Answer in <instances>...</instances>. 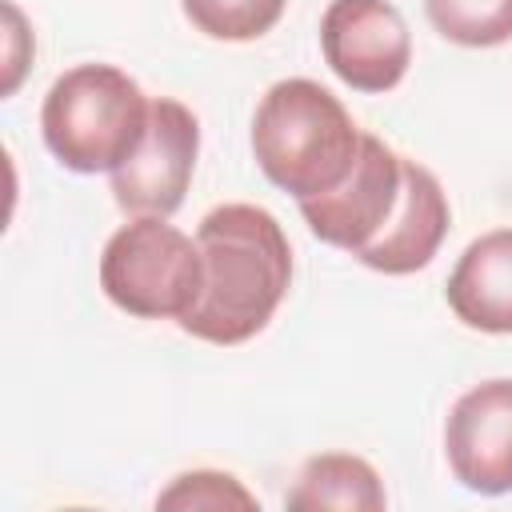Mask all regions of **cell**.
Here are the masks:
<instances>
[{"instance_id":"cell-8","label":"cell","mask_w":512,"mask_h":512,"mask_svg":"<svg viewBox=\"0 0 512 512\" xmlns=\"http://www.w3.org/2000/svg\"><path fill=\"white\" fill-rule=\"evenodd\" d=\"M444 452L452 476L468 492H512V380H484L452 404Z\"/></svg>"},{"instance_id":"cell-14","label":"cell","mask_w":512,"mask_h":512,"mask_svg":"<svg viewBox=\"0 0 512 512\" xmlns=\"http://www.w3.org/2000/svg\"><path fill=\"white\" fill-rule=\"evenodd\" d=\"M160 508H256V496L228 472H184L168 492L156 496Z\"/></svg>"},{"instance_id":"cell-1","label":"cell","mask_w":512,"mask_h":512,"mask_svg":"<svg viewBox=\"0 0 512 512\" xmlns=\"http://www.w3.org/2000/svg\"><path fill=\"white\" fill-rule=\"evenodd\" d=\"M204 288L180 328L208 344L252 340L280 308L292 284V248L272 212L256 204H220L196 228Z\"/></svg>"},{"instance_id":"cell-12","label":"cell","mask_w":512,"mask_h":512,"mask_svg":"<svg viewBox=\"0 0 512 512\" xmlns=\"http://www.w3.org/2000/svg\"><path fill=\"white\" fill-rule=\"evenodd\" d=\"M432 28L464 48H496L512 40V0H424Z\"/></svg>"},{"instance_id":"cell-9","label":"cell","mask_w":512,"mask_h":512,"mask_svg":"<svg viewBox=\"0 0 512 512\" xmlns=\"http://www.w3.org/2000/svg\"><path fill=\"white\" fill-rule=\"evenodd\" d=\"M448 220L452 212H448L440 180L424 164L404 160V184H400L396 212L388 216L380 236L356 252V260L384 276H408L436 256V248L448 236Z\"/></svg>"},{"instance_id":"cell-4","label":"cell","mask_w":512,"mask_h":512,"mask_svg":"<svg viewBox=\"0 0 512 512\" xmlns=\"http://www.w3.org/2000/svg\"><path fill=\"white\" fill-rule=\"evenodd\" d=\"M100 288L128 316L184 320L204 288L200 244L164 216H136L104 244Z\"/></svg>"},{"instance_id":"cell-3","label":"cell","mask_w":512,"mask_h":512,"mask_svg":"<svg viewBox=\"0 0 512 512\" xmlns=\"http://www.w3.org/2000/svg\"><path fill=\"white\" fill-rule=\"evenodd\" d=\"M140 84L112 64L68 68L44 96L40 128L48 152L72 172H116L148 128Z\"/></svg>"},{"instance_id":"cell-2","label":"cell","mask_w":512,"mask_h":512,"mask_svg":"<svg viewBox=\"0 0 512 512\" xmlns=\"http://www.w3.org/2000/svg\"><path fill=\"white\" fill-rule=\"evenodd\" d=\"M360 128L348 108L316 80L292 76L264 92L252 116V152L260 172L296 200L332 192L360 152Z\"/></svg>"},{"instance_id":"cell-11","label":"cell","mask_w":512,"mask_h":512,"mask_svg":"<svg viewBox=\"0 0 512 512\" xmlns=\"http://www.w3.org/2000/svg\"><path fill=\"white\" fill-rule=\"evenodd\" d=\"M292 512L304 508H348V512H380L384 508V488L380 476L368 460L348 456V452H324L312 456L300 476L296 488L284 500Z\"/></svg>"},{"instance_id":"cell-13","label":"cell","mask_w":512,"mask_h":512,"mask_svg":"<svg viewBox=\"0 0 512 512\" xmlns=\"http://www.w3.org/2000/svg\"><path fill=\"white\" fill-rule=\"evenodd\" d=\"M196 32L212 40H256L276 28L288 0H180Z\"/></svg>"},{"instance_id":"cell-10","label":"cell","mask_w":512,"mask_h":512,"mask_svg":"<svg viewBox=\"0 0 512 512\" xmlns=\"http://www.w3.org/2000/svg\"><path fill=\"white\" fill-rule=\"evenodd\" d=\"M448 308L476 332H512V228L484 232L464 248L448 276Z\"/></svg>"},{"instance_id":"cell-5","label":"cell","mask_w":512,"mask_h":512,"mask_svg":"<svg viewBox=\"0 0 512 512\" xmlns=\"http://www.w3.org/2000/svg\"><path fill=\"white\" fill-rule=\"evenodd\" d=\"M200 152V124L188 104L156 96L136 152L112 172L116 204L132 216H172L184 204Z\"/></svg>"},{"instance_id":"cell-7","label":"cell","mask_w":512,"mask_h":512,"mask_svg":"<svg viewBox=\"0 0 512 512\" xmlns=\"http://www.w3.org/2000/svg\"><path fill=\"white\" fill-rule=\"evenodd\" d=\"M404 184V160L380 140V136H360V152L352 160V172L320 196L296 200L300 216L308 220L312 236H320L332 248H348L352 256L380 236L388 216L396 212Z\"/></svg>"},{"instance_id":"cell-6","label":"cell","mask_w":512,"mask_h":512,"mask_svg":"<svg viewBox=\"0 0 512 512\" xmlns=\"http://www.w3.org/2000/svg\"><path fill=\"white\" fill-rule=\"evenodd\" d=\"M328 68L356 92H388L412 64V36L388 0H332L320 20Z\"/></svg>"}]
</instances>
